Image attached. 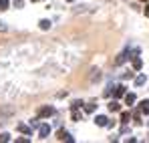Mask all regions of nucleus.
Here are the masks:
<instances>
[{"label":"nucleus","mask_w":149,"mask_h":143,"mask_svg":"<svg viewBox=\"0 0 149 143\" xmlns=\"http://www.w3.org/2000/svg\"><path fill=\"white\" fill-rule=\"evenodd\" d=\"M40 28H42V30H49L50 28V20H40Z\"/></svg>","instance_id":"10"},{"label":"nucleus","mask_w":149,"mask_h":143,"mask_svg":"<svg viewBox=\"0 0 149 143\" xmlns=\"http://www.w3.org/2000/svg\"><path fill=\"white\" fill-rule=\"evenodd\" d=\"M0 30H6V24L4 22H0Z\"/></svg>","instance_id":"21"},{"label":"nucleus","mask_w":149,"mask_h":143,"mask_svg":"<svg viewBox=\"0 0 149 143\" xmlns=\"http://www.w3.org/2000/svg\"><path fill=\"white\" fill-rule=\"evenodd\" d=\"M18 129H20L22 133H32V129H28V127H26V125H22V123L18 125Z\"/></svg>","instance_id":"13"},{"label":"nucleus","mask_w":149,"mask_h":143,"mask_svg":"<svg viewBox=\"0 0 149 143\" xmlns=\"http://www.w3.org/2000/svg\"><path fill=\"white\" fill-rule=\"evenodd\" d=\"M113 95L115 97H123L125 95V87L123 85H115V87H113Z\"/></svg>","instance_id":"3"},{"label":"nucleus","mask_w":149,"mask_h":143,"mask_svg":"<svg viewBox=\"0 0 149 143\" xmlns=\"http://www.w3.org/2000/svg\"><path fill=\"white\" fill-rule=\"evenodd\" d=\"M30 125H32V127H34V129H36V127H38V125H40V117H34V119L30 121Z\"/></svg>","instance_id":"12"},{"label":"nucleus","mask_w":149,"mask_h":143,"mask_svg":"<svg viewBox=\"0 0 149 143\" xmlns=\"http://www.w3.org/2000/svg\"><path fill=\"white\" fill-rule=\"evenodd\" d=\"M49 133H50V125H47V123H45V125H38V135H40L42 139H47Z\"/></svg>","instance_id":"1"},{"label":"nucleus","mask_w":149,"mask_h":143,"mask_svg":"<svg viewBox=\"0 0 149 143\" xmlns=\"http://www.w3.org/2000/svg\"><path fill=\"white\" fill-rule=\"evenodd\" d=\"M58 139H61V141H73L71 133H67V131H58Z\"/></svg>","instance_id":"5"},{"label":"nucleus","mask_w":149,"mask_h":143,"mask_svg":"<svg viewBox=\"0 0 149 143\" xmlns=\"http://www.w3.org/2000/svg\"><path fill=\"white\" fill-rule=\"evenodd\" d=\"M127 121H129V113H123L121 115V123H127Z\"/></svg>","instance_id":"19"},{"label":"nucleus","mask_w":149,"mask_h":143,"mask_svg":"<svg viewBox=\"0 0 149 143\" xmlns=\"http://www.w3.org/2000/svg\"><path fill=\"white\" fill-rule=\"evenodd\" d=\"M50 115H54V107H42L38 111V117H50Z\"/></svg>","instance_id":"2"},{"label":"nucleus","mask_w":149,"mask_h":143,"mask_svg":"<svg viewBox=\"0 0 149 143\" xmlns=\"http://www.w3.org/2000/svg\"><path fill=\"white\" fill-rule=\"evenodd\" d=\"M30 2H40V0H30Z\"/></svg>","instance_id":"23"},{"label":"nucleus","mask_w":149,"mask_h":143,"mask_svg":"<svg viewBox=\"0 0 149 143\" xmlns=\"http://www.w3.org/2000/svg\"><path fill=\"white\" fill-rule=\"evenodd\" d=\"M125 103H127V105H133V103H135V95H133V93H127V95H125Z\"/></svg>","instance_id":"6"},{"label":"nucleus","mask_w":149,"mask_h":143,"mask_svg":"<svg viewBox=\"0 0 149 143\" xmlns=\"http://www.w3.org/2000/svg\"><path fill=\"white\" fill-rule=\"evenodd\" d=\"M145 83V75H139L137 79H135V85H143Z\"/></svg>","instance_id":"11"},{"label":"nucleus","mask_w":149,"mask_h":143,"mask_svg":"<svg viewBox=\"0 0 149 143\" xmlns=\"http://www.w3.org/2000/svg\"><path fill=\"white\" fill-rule=\"evenodd\" d=\"M69 2H71V0H69Z\"/></svg>","instance_id":"24"},{"label":"nucleus","mask_w":149,"mask_h":143,"mask_svg":"<svg viewBox=\"0 0 149 143\" xmlns=\"http://www.w3.org/2000/svg\"><path fill=\"white\" fill-rule=\"evenodd\" d=\"M8 8V0H0V10H6Z\"/></svg>","instance_id":"17"},{"label":"nucleus","mask_w":149,"mask_h":143,"mask_svg":"<svg viewBox=\"0 0 149 143\" xmlns=\"http://www.w3.org/2000/svg\"><path fill=\"white\" fill-rule=\"evenodd\" d=\"M95 109H97V107H95V105H93V103H89V105H87V107H85V111H87V113H93V111H95Z\"/></svg>","instance_id":"14"},{"label":"nucleus","mask_w":149,"mask_h":143,"mask_svg":"<svg viewBox=\"0 0 149 143\" xmlns=\"http://www.w3.org/2000/svg\"><path fill=\"white\" fill-rule=\"evenodd\" d=\"M145 16H149V4L145 6Z\"/></svg>","instance_id":"22"},{"label":"nucleus","mask_w":149,"mask_h":143,"mask_svg":"<svg viewBox=\"0 0 149 143\" xmlns=\"http://www.w3.org/2000/svg\"><path fill=\"white\" fill-rule=\"evenodd\" d=\"M107 117H105V115H97V117H95V123H97V125H99V127H105V125H107Z\"/></svg>","instance_id":"4"},{"label":"nucleus","mask_w":149,"mask_h":143,"mask_svg":"<svg viewBox=\"0 0 149 143\" xmlns=\"http://www.w3.org/2000/svg\"><path fill=\"white\" fill-rule=\"evenodd\" d=\"M81 117H83V115H81V113H79L77 109H73V119H74V121H79Z\"/></svg>","instance_id":"16"},{"label":"nucleus","mask_w":149,"mask_h":143,"mask_svg":"<svg viewBox=\"0 0 149 143\" xmlns=\"http://www.w3.org/2000/svg\"><path fill=\"white\" fill-rule=\"evenodd\" d=\"M0 141H10V135H8V133H2V135H0Z\"/></svg>","instance_id":"18"},{"label":"nucleus","mask_w":149,"mask_h":143,"mask_svg":"<svg viewBox=\"0 0 149 143\" xmlns=\"http://www.w3.org/2000/svg\"><path fill=\"white\" fill-rule=\"evenodd\" d=\"M141 65H143V63H141V59L135 54V57H133V67H135V69H141Z\"/></svg>","instance_id":"9"},{"label":"nucleus","mask_w":149,"mask_h":143,"mask_svg":"<svg viewBox=\"0 0 149 143\" xmlns=\"http://www.w3.org/2000/svg\"><path fill=\"white\" fill-rule=\"evenodd\" d=\"M139 111H141V113H147V115H149V101H143V103H141Z\"/></svg>","instance_id":"8"},{"label":"nucleus","mask_w":149,"mask_h":143,"mask_svg":"<svg viewBox=\"0 0 149 143\" xmlns=\"http://www.w3.org/2000/svg\"><path fill=\"white\" fill-rule=\"evenodd\" d=\"M119 109H121V105H119L117 101H111V103H109V111H119Z\"/></svg>","instance_id":"7"},{"label":"nucleus","mask_w":149,"mask_h":143,"mask_svg":"<svg viewBox=\"0 0 149 143\" xmlns=\"http://www.w3.org/2000/svg\"><path fill=\"white\" fill-rule=\"evenodd\" d=\"M93 73H95V75L91 77V81H99V79H101V71L97 69V71H93Z\"/></svg>","instance_id":"15"},{"label":"nucleus","mask_w":149,"mask_h":143,"mask_svg":"<svg viewBox=\"0 0 149 143\" xmlns=\"http://www.w3.org/2000/svg\"><path fill=\"white\" fill-rule=\"evenodd\" d=\"M16 141H20V143H28L30 139H28V137H16Z\"/></svg>","instance_id":"20"}]
</instances>
